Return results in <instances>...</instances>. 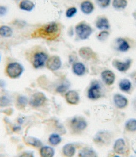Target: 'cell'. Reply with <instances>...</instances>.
<instances>
[{"label": "cell", "instance_id": "cell-1", "mask_svg": "<svg viewBox=\"0 0 136 157\" xmlns=\"http://www.w3.org/2000/svg\"><path fill=\"white\" fill-rule=\"evenodd\" d=\"M61 26L58 23L52 22L43 25L35 30L32 37L33 38H42L47 40H55L60 36Z\"/></svg>", "mask_w": 136, "mask_h": 157}, {"label": "cell", "instance_id": "cell-2", "mask_svg": "<svg viewBox=\"0 0 136 157\" xmlns=\"http://www.w3.org/2000/svg\"><path fill=\"white\" fill-rule=\"evenodd\" d=\"M6 74L11 78H17L21 75L24 71L22 65L18 63H9L6 68Z\"/></svg>", "mask_w": 136, "mask_h": 157}, {"label": "cell", "instance_id": "cell-3", "mask_svg": "<svg viewBox=\"0 0 136 157\" xmlns=\"http://www.w3.org/2000/svg\"><path fill=\"white\" fill-rule=\"evenodd\" d=\"M75 30L79 38L82 40L87 39L92 33V28L89 25L84 22L77 25Z\"/></svg>", "mask_w": 136, "mask_h": 157}, {"label": "cell", "instance_id": "cell-4", "mask_svg": "<svg viewBox=\"0 0 136 157\" xmlns=\"http://www.w3.org/2000/svg\"><path fill=\"white\" fill-rule=\"evenodd\" d=\"M48 59V56L43 51H38L34 54L32 65L34 68H40L44 66Z\"/></svg>", "mask_w": 136, "mask_h": 157}, {"label": "cell", "instance_id": "cell-5", "mask_svg": "<svg viewBox=\"0 0 136 157\" xmlns=\"http://www.w3.org/2000/svg\"><path fill=\"white\" fill-rule=\"evenodd\" d=\"M70 126L74 132L79 133L84 131L87 126V123L82 117H74L70 122Z\"/></svg>", "mask_w": 136, "mask_h": 157}, {"label": "cell", "instance_id": "cell-6", "mask_svg": "<svg viewBox=\"0 0 136 157\" xmlns=\"http://www.w3.org/2000/svg\"><path fill=\"white\" fill-rule=\"evenodd\" d=\"M102 96L100 84L95 81L92 84L88 91V97L92 100H97Z\"/></svg>", "mask_w": 136, "mask_h": 157}, {"label": "cell", "instance_id": "cell-7", "mask_svg": "<svg viewBox=\"0 0 136 157\" xmlns=\"http://www.w3.org/2000/svg\"><path fill=\"white\" fill-rule=\"evenodd\" d=\"M46 101L45 95L41 92H37L32 95L30 98V105L34 107H39L44 105Z\"/></svg>", "mask_w": 136, "mask_h": 157}, {"label": "cell", "instance_id": "cell-8", "mask_svg": "<svg viewBox=\"0 0 136 157\" xmlns=\"http://www.w3.org/2000/svg\"><path fill=\"white\" fill-rule=\"evenodd\" d=\"M46 66L51 71H58L62 66V61L59 56H53L48 58L46 62Z\"/></svg>", "mask_w": 136, "mask_h": 157}, {"label": "cell", "instance_id": "cell-9", "mask_svg": "<svg viewBox=\"0 0 136 157\" xmlns=\"http://www.w3.org/2000/svg\"><path fill=\"white\" fill-rule=\"evenodd\" d=\"M110 136L107 133L104 132L98 133L94 137L95 143L99 145H105L110 142Z\"/></svg>", "mask_w": 136, "mask_h": 157}, {"label": "cell", "instance_id": "cell-10", "mask_svg": "<svg viewBox=\"0 0 136 157\" xmlns=\"http://www.w3.org/2000/svg\"><path fill=\"white\" fill-rule=\"evenodd\" d=\"M131 63L132 61L131 59H128L125 62H122L118 60H114L113 62V65L119 71L124 72L130 68Z\"/></svg>", "mask_w": 136, "mask_h": 157}, {"label": "cell", "instance_id": "cell-11", "mask_svg": "<svg viewBox=\"0 0 136 157\" xmlns=\"http://www.w3.org/2000/svg\"><path fill=\"white\" fill-rule=\"evenodd\" d=\"M126 144L123 139H119L115 142L113 150L115 153L119 155L124 154L126 152Z\"/></svg>", "mask_w": 136, "mask_h": 157}, {"label": "cell", "instance_id": "cell-12", "mask_svg": "<svg viewBox=\"0 0 136 157\" xmlns=\"http://www.w3.org/2000/svg\"><path fill=\"white\" fill-rule=\"evenodd\" d=\"M66 102L70 105H77L79 102V95L76 91H68L66 94Z\"/></svg>", "mask_w": 136, "mask_h": 157}, {"label": "cell", "instance_id": "cell-13", "mask_svg": "<svg viewBox=\"0 0 136 157\" xmlns=\"http://www.w3.org/2000/svg\"><path fill=\"white\" fill-rule=\"evenodd\" d=\"M102 78L106 84L111 85L114 83L115 76L112 71L106 70L102 72Z\"/></svg>", "mask_w": 136, "mask_h": 157}, {"label": "cell", "instance_id": "cell-14", "mask_svg": "<svg viewBox=\"0 0 136 157\" xmlns=\"http://www.w3.org/2000/svg\"><path fill=\"white\" fill-rule=\"evenodd\" d=\"M114 102L116 107L120 109L124 108L126 107L128 103V100L126 98L119 94L114 95Z\"/></svg>", "mask_w": 136, "mask_h": 157}, {"label": "cell", "instance_id": "cell-15", "mask_svg": "<svg viewBox=\"0 0 136 157\" xmlns=\"http://www.w3.org/2000/svg\"><path fill=\"white\" fill-rule=\"evenodd\" d=\"M19 6L21 10L26 11L27 12H31L34 10L35 5L34 2L30 0H22L20 2Z\"/></svg>", "mask_w": 136, "mask_h": 157}, {"label": "cell", "instance_id": "cell-16", "mask_svg": "<svg viewBox=\"0 0 136 157\" xmlns=\"http://www.w3.org/2000/svg\"><path fill=\"white\" fill-rule=\"evenodd\" d=\"M79 55L82 58L89 60L91 58H93L95 56V53L91 48L88 47H83L80 48L79 51Z\"/></svg>", "mask_w": 136, "mask_h": 157}, {"label": "cell", "instance_id": "cell-17", "mask_svg": "<svg viewBox=\"0 0 136 157\" xmlns=\"http://www.w3.org/2000/svg\"><path fill=\"white\" fill-rule=\"evenodd\" d=\"M80 8L84 14H89L93 11L94 7L92 2L89 1H85L81 3Z\"/></svg>", "mask_w": 136, "mask_h": 157}, {"label": "cell", "instance_id": "cell-18", "mask_svg": "<svg viewBox=\"0 0 136 157\" xmlns=\"http://www.w3.org/2000/svg\"><path fill=\"white\" fill-rule=\"evenodd\" d=\"M72 71L77 76H82L86 71L85 65L81 63H75L72 66Z\"/></svg>", "mask_w": 136, "mask_h": 157}, {"label": "cell", "instance_id": "cell-19", "mask_svg": "<svg viewBox=\"0 0 136 157\" xmlns=\"http://www.w3.org/2000/svg\"><path fill=\"white\" fill-rule=\"evenodd\" d=\"M76 152V149L72 144H68L64 145L63 148V153L66 157H72Z\"/></svg>", "mask_w": 136, "mask_h": 157}, {"label": "cell", "instance_id": "cell-20", "mask_svg": "<svg viewBox=\"0 0 136 157\" xmlns=\"http://www.w3.org/2000/svg\"><path fill=\"white\" fill-rule=\"evenodd\" d=\"M96 26L100 29H108L110 28L108 19L104 17L98 19L96 22Z\"/></svg>", "mask_w": 136, "mask_h": 157}, {"label": "cell", "instance_id": "cell-21", "mask_svg": "<svg viewBox=\"0 0 136 157\" xmlns=\"http://www.w3.org/2000/svg\"><path fill=\"white\" fill-rule=\"evenodd\" d=\"M13 34L12 28L8 26L3 25L0 27V36L3 37L8 38L12 36Z\"/></svg>", "mask_w": 136, "mask_h": 157}, {"label": "cell", "instance_id": "cell-22", "mask_svg": "<svg viewBox=\"0 0 136 157\" xmlns=\"http://www.w3.org/2000/svg\"><path fill=\"white\" fill-rule=\"evenodd\" d=\"M40 154L42 157H53L54 150L50 147L45 146L40 149Z\"/></svg>", "mask_w": 136, "mask_h": 157}, {"label": "cell", "instance_id": "cell-23", "mask_svg": "<svg viewBox=\"0 0 136 157\" xmlns=\"http://www.w3.org/2000/svg\"><path fill=\"white\" fill-rule=\"evenodd\" d=\"M79 157H97V155L94 150L90 148H85L81 151Z\"/></svg>", "mask_w": 136, "mask_h": 157}, {"label": "cell", "instance_id": "cell-24", "mask_svg": "<svg viewBox=\"0 0 136 157\" xmlns=\"http://www.w3.org/2000/svg\"><path fill=\"white\" fill-rule=\"evenodd\" d=\"M119 87L122 91L124 92H128L131 88V83L127 79H124L120 81Z\"/></svg>", "mask_w": 136, "mask_h": 157}, {"label": "cell", "instance_id": "cell-25", "mask_svg": "<svg viewBox=\"0 0 136 157\" xmlns=\"http://www.w3.org/2000/svg\"><path fill=\"white\" fill-rule=\"evenodd\" d=\"M118 44V50L121 52H126L130 48V45L126 40L123 38H118L117 40Z\"/></svg>", "mask_w": 136, "mask_h": 157}, {"label": "cell", "instance_id": "cell-26", "mask_svg": "<svg viewBox=\"0 0 136 157\" xmlns=\"http://www.w3.org/2000/svg\"><path fill=\"white\" fill-rule=\"evenodd\" d=\"M25 141L28 144L32 145L35 147H40L42 144L40 140L34 137H28L25 140Z\"/></svg>", "mask_w": 136, "mask_h": 157}, {"label": "cell", "instance_id": "cell-27", "mask_svg": "<svg viewBox=\"0 0 136 157\" xmlns=\"http://www.w3.org/2000/svg\"><path fill=\"white\" fill-rule=\"evenodd\" d=\"M125 127L127 131L130 132L136 131V119H129L126 123Z\"/></svg>", "mask_w": 136, "mask_h": 157}, {"label": "cell", "instance_id": "cell-28", "mask_svg": "<svg viewBox=\"0 0 136 157\" xmlns=\"http://www.w3.org/2000/svg\"><path fill=\"white\" fill-rule=\"evenodd\" d=\"M127 6L126 0H113V6L114 8L124 9Z\"/></svg>", "mask_w": 136, "mask_h": 157}, {"label": "cell", "instance_id": "cell-29", "mask_svg": "<svg viewBox=\"0 0 136 157\" xmlns=\"http://www.w3.org/2000/svg\"><path fill=\"white\" fill-rule=\"evenodd\" d=\"M48 140L52 145H56L61 142V138L57 134H52L49 137Z\"/></svg>", "mask_w": 136, "mask_h": 157}, {"label": "cell", "instance_id": "cell-30", "mask_svg": "<svg viewBox=\"0 0 136 157\" xmlns=\"http://www.w3.org/2000/svg\"><path fill=\"white\" fill-rule=\"evenodd\" d=\"M77 9L76 7H71L68 9L66 12V16L68 18H71L76 14Z\"/></svg>", "mask_w": 136, "mask_h": 157}, {"label": "cell", "instance_id": "cell-31", "mask_svg": "<svg viewBox=\"0 0 136 157\" xmlns=\"http://www.w3.org/2000/svg\"><path fill=\"white\" fill-rule=\"evenodd\" d=\"M109 36V33L107 31H102L98 35L97 38L100 41H104Z\"/></svg>", "mask_w": 136, "mask_h": 157}, {"label": "cell", "instance_id": "cell-32", "mask_svg": "<svg viewBox=\"0 0 136 157\" xmlns=\"http://www.w3.org/2000/svg\"><path fill=\"white\" fill-rule=\"evenodd\" d=\"M111 0H97V3L102 8H106L110 4Z\"/></svg>", "mask_w": 136, "mask_h": 157}, {"label": "cell", "instance_id": "cell-33", "mask_svg": "<svg viewBox=\"0 0 136 157\" xmlns=\"http://www.w3.org/2000/svg\"><path fill=\"white\" fill-rule=\"evenodd\" d=\"M10 101L6 97H2L0 98V106L4 107L9 104Z\"/></svg>", "mask_w": 136, "mask_h": 157}, {"label": "cell", "instance_id": "cell-34", "mask_svg": "<svg viewBox=\"0 0 136 157\" xmlns=\"http://www.w3.org/2000/svg\"><path fill=\"white\" fill-rule=\"evenodd\" d=\"M27 103V100L26 99V97H18V104L20 105V106L24 107L25 105H26Z\"/></svg>", "mask_w": 136, "mask_h": 157}, {"label": "cell", "instance_id": "cell-35", "mask_svg": "<svg viewBox=\"0 0 136 157\" xmlns=\"http://www.w3.org/2000/svg\"><path fill=\"white\" fill-rule=\"evenodd\" d=\"M68 89V86L66 85H61L57 88L56 91L59 93H63L66 92Z\"/></svg>", "mask_w": 136, "mask_h": 157}, {"label": "cell", "instance_id": "cell-36", "mask_svg": "<svg viewBox=\"0 0 136 157\" xmlns=\"http://www.w3.org/2000/svg\"><path fill=\"white\" fill-rule=\"evenodd\" d=\"M7 9L6 6L0 5V16H3L6 14Z\"/></svg>", "mask_w": 136, "mask_h": 157}, {"label": "cell", "instance_id": "cell-37", "mask_svg": "<svg viewBox=\"0 0 136 157\" xmlns=\"http://www.w3.org/2000/svg\"><path fill=\"white\" fill-rule=\"evenodd\" d=\"M19 157H34L32 153H24Z\"/></svg>", "mask_w": 136, "mask_h": 157}, {"label": "cell", "instance_id": "cell-38", "mask_svg": "<svg viewBox=\"0 0 136 157\" xmlns=\"http://www.w3.org/2000/svg\"><path fill=\"white\" fill-rule=\"evenodd\" d=\"M134 18L136 19V12H134Z\"/></svg>", "mask_w": 136, "mask_h": 157}, {"label": "cell", "instance_id": "cell-39", "mask_svg": "<svg viewBox=\"0 0 136 157\" xmlns=\"http://www.w3.org/2000/svg\"><path fill=\"white\" fill-rule=\"evenodd\" d=\"M113 157H120L119 156H118V155H115V156H114Z\"/></svg>", "mask_w": 136, "mask_h": 157}, {"label": "cell", "instance_id": "cell-40", "mask_svg": "<svg viewBox=\"0 0 136 157\" xmlns=\"http://www.w3.org/2000/svg\"><path fill=\"white\" fill-rule=\"evenodd\" d=\"M0 60H1V56H0Z\"/></svg>", "mask_w": 136, "mask_h": 157}]
</instances>
